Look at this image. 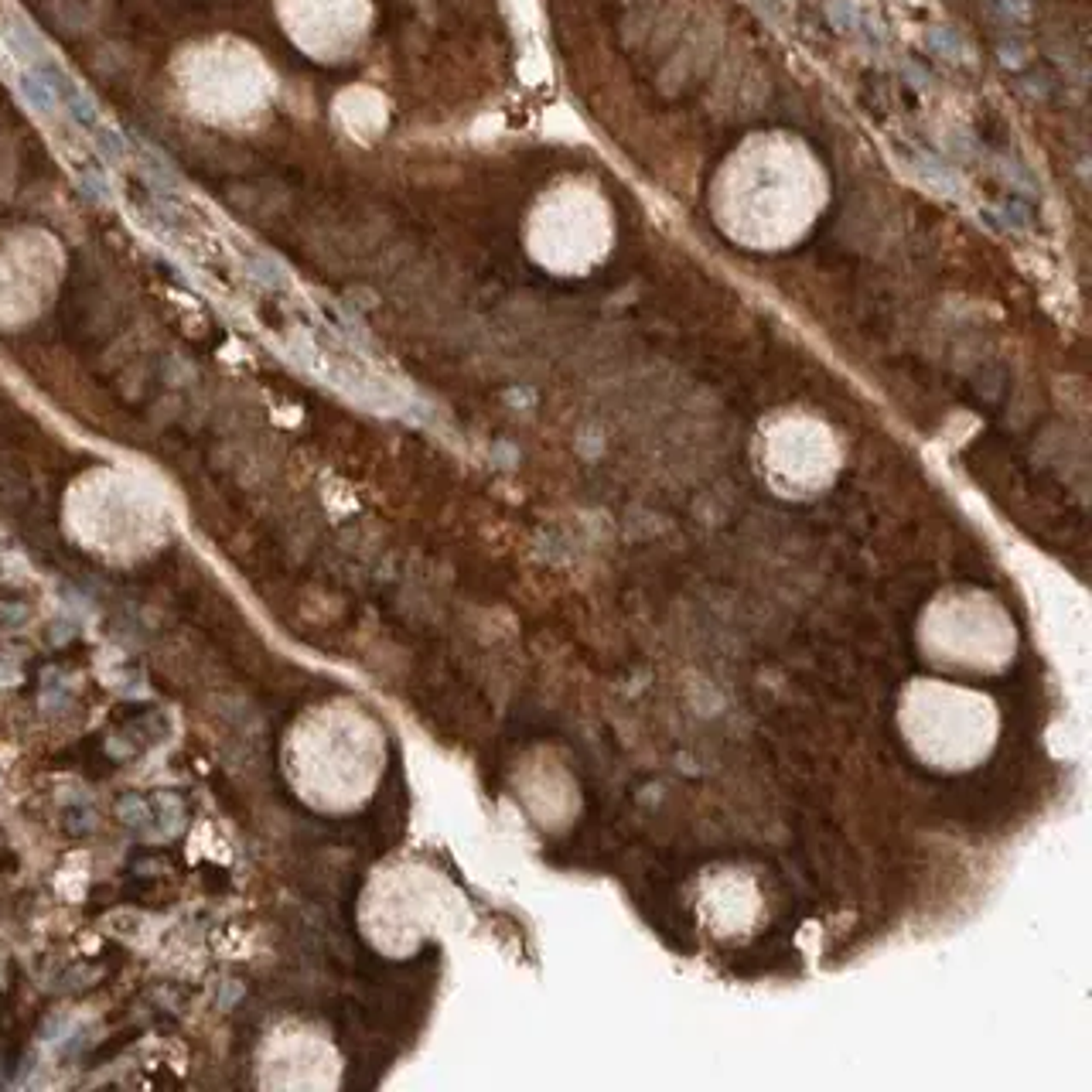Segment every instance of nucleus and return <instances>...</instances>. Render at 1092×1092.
I'll list each match as a JSON object with an SVG mask.
<instances>
[{
  "label": "nucleus",
  "mask_w": 1092,
  "mask_h": 1092,
  "mask_svg": "<svg viewBox=\"0 0 1092 1092\" xmlns=\"http://www.w3.org/2000/svg\"><path fill=\"white\" fill-rule=\"evenodd\" d=\"M898 731L925 769L956 775L990 758L1000 734V714L997 703L973 686L911 680L898 703Z\"/></svg>",
  "instance_id": "obj_1"
},
{
  "label": "nucleus",
  "mask_w": 1092,
  "mask_h": 1092,
  "mask_svg": "<svg viewBox=\"0 0 1092 1092\" xmlns=\"http://www.w3.org/2000/svg\"><path fill=\"white\" fill-rule=\"evenodd\" d=\"M925 659L949 673H1000L1014 659V625L990 604H942L922 621Z\"/></svg>",
  "instance_id": "obj_2"
},
{
  "label": "nucleus",
  "mask_w": 1092,
  "mask_h": 1092,
  "mask_svg": "<svg viewBox=\"0 0 1092 1092\" xmlns=\"http://www.w3.org/2000/svg\"><path fill=\"white\" fill-rule=\"evenodd\" d=\"M700 905H703V918L721 935H738L741 929H748L758 918V891L751 881H745L738 874H721V877L707 881Z\"/></svg>",
  "instance_id": "obj_3"
}]
</instances>
